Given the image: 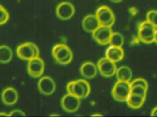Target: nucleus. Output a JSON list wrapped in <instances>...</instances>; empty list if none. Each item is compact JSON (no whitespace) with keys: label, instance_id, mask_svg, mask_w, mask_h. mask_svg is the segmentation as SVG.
<instances>
[{"label":"nucleus","instance_id":"f257e3e1","mask_svg":"<svg viewBox=\"0 0 157 117\" xmlns=\"http://www.w3.org/2000/svg\"><path fill=\"white\" fill-rule=\"evenodd\" d=\"M52 57L56 62L61 65H67L71 62L73 54L71 49L64 44H59L52 48Z\"/></svg>","mask_w":157,"mask_h":117},{"label":"nucleus","instance_id":"f03ea898","mask_svg":"<svg viewBox=\"0 0 157 117\" xmlns=\"http://www.w3.org/2000/svg\"><path fill=\"white\" fill-rule=\"evenodd\" d=\"M111 93L113 99L116 101L126 102L131 93L130 82L117 81L113 87Z\"/></svg>","mask_w":157,"mask_h":117},{"label":"nucleus","instance_id":"7ed1b4c3","mask_svg":"<svg viewBox=\"0 0 157 117\" xmlns=\"http://www.w3.org/2000/svg\"><path fill=\"white\" fill-rule=\"evenodd\" d=\"M17 55L21 60L29 61L39 57L40 50L37 46L32 42H26L17 47Z\"/></svg>","mask_w":157,"mask_h":117},{"label":"nucleus","instance_id":"20e7f679","mask_svg":"<svg viewBox=\"0 0 157 117\" xmlns=\"http://www.w3.org/2000/svg\"><path fill=\"white\" fill-rule=\"evenodd\" d=\"M156 28L148 21L140 23L138 26V35L139 39L145 44L154 43Z\"/></svg>","mask_w":157,"mask_h":117},{"label":"nucleus","instance_id":"39448f33","mask_svg":"<svg viewBox=\"0 0 157 117\" xmlns=\"http://www.w3.org/2000/svg\"><path fill=\"white\" fill-rule=\"evenodd\" d=\"M95 15L101 25L111 27L115 22L114 13L110 8L107 5H101L97 9Z\"/></svg>","mask_w":157,"mask_h":117},{"label":"nucleus","instance_id":"423d86ee","mask_svg":"<svg viewBox=\"0 0 157 117\" xmlns=\"http://www.w3.org/2000/svg\"><path fill=\"white\" fill-rule=\"evenodd\" d=\"M98 71L100 74L104 77H112L116 73L117 66L114 62L105 57L101 58L97 64Z\"/></svg>","mask_w":157,"mask_h":117},{"label":"nucleus","instance_id":"0eeeda50","mask_svg":"<svg viewBox=\"0 0 157 117\" xmlns=\"http://www.w3.org/2000/svg\"><path fill=\"white\" fill-rule=\"evenodd\" d=\"M80 99L72 94H66L62 98L61 105L63 110L67 113L76 112L80 107Z\"/></svg>","mask_w":157,"mask_h":117},{"label":"nucleus","instance_id":"6e6552de","mask_svg":"<svg viewBox=\"0 0 157 117\" xmlns=\"http://www.w3.org/2000/svg\"><path fill=\"white\" fill-rule=\"evenodd\" d=\"M45 63L39 57L28 61L27 71L29 75L33 78H38L43 75L45 71Z\"/></svg>","mask_w":157,"mask_h":117},{"label":"nucleus","instance_id":"1a4fd4ad","mask_svg":"<svg viewBox=\"0 0 157 117\" xmlns=\"http://www.w3.org/2000/svg\"><path fill=\"white\" fill-rule=\"evenodd\" d=\"M113 32L111 27L100 25L92 33V38L99 45L105 46L109 44Z\"/></svg>","mask_w":157,"mask_h":117},{"label":"nucleus","instance_id":"9d476101","mask_svg":"<svg viewBox=\"0 0 157 117\" xmlns=\"http://www.w3.org/2000/svg\"><path fill=\"white\" fill-rule=\"evenodd\" d=\"M75 12L74 5L70 2H62L56 7V16L63 21L70 20L74 16Z\"/></svg>","mask_w":157,"mask_h":117},{"label":"nucleus","instance_id":"9b49d317","mask_svg":"<svg viewBox=\"0 0 157 117\" xmlns=\"http://www.w3.org/2000/svg\"><path fill=\"white\" fill-rule=\"evenodd\" d=\"M38 88L42 94L50 96L54 93L56 90V83L50 76H43L39 80Z\"/></svg>","mask_w":157,"mask_h":117},{"label":"nucleus","instance_id":"f8f14e48","mask_svg":"<svg viewBox=\"0 0 157 117\" xmlns=\"http://www.w3.org/2000/svg\"><path fill=\"white\" fill-rule=\"evenodd\" d=\"M1 99L5 105L8 106L13 105L18 100V93L13 87H7L2 92Z\"/></svg>","mask_w":157,"mask_h":117},{"label":"nucleus","instance_id":"ddd939ff","mask_svg":"<svg viewBox=\"0 0 157 117\" xmlns=\"http://www.w3.org/2000/svg\"><path fill=\"white\" fill-rule=\"evenodd\" d=\"M100 25L95 14L87 15L84 17L82 21V27L87 33H93Z\"/></svg>","mask_w":157,"mask_h":117},{"label":"nucleus","instance_id":"4468645a","mask_svg":"<svg viewBox=\"0 0 157 117\" xmlns=\"http://www.w3.org/2000/svg\"><path fill=\"white\" fill-rule=\"evenodd\" d=\"M98 71L97 65L91 61L85 62L80 66V74L86 79L94 78L97 75Z\"/></svg>","mask_w":157,"mask_h":117},{"label":"nucleus","instance_id":"2eb2a0df","mask_svg":"<svg viewBox=\"0 0 157 117\" xmlns=\"http://www.w3.org/2000/svg\"><path fill=\"white\" fill-rule=\"evenodd\" d=\"M106 57L116 63L123 59L124 51L121 47L110 46L106 50Z\"/></svg>","mask_w":157,"mask_h":117},{"label":"nucleus","instance_id":"dca6fc26","mask_svg":"<svg viewBox=\"0 0 157 117\" xmlns=\"http://www.w3.org/2000/svg\"><path fill=\"white\" fill-rule=\"evenodd\" d=\"M115 75L118 81L130 82L132 77V72L129 67L123 65L117 68Z\"/></svg>","mask_w":157,"mask_h":117},{"label":"nucleus","instance_id":"f3484780","mask_svg":"<svg viewBox=\"0 0 157 117\" xmlns=\"http://www.w3.org/2000/svg\"><path fill=\"white\" fill-rule=\"evenodd\" d=\"M146 97L138 95L131 93L127 99V105L133 109H138L144 105Z\"/></svg>","mask_w":157,"mask_h":117},{"label":"nucleus","instance_id":"a211bd4d","mask_svg":"<svg viewBox=\"0 0 157 117\" xmlns=\"http://www.w3.org/2000/svg\"><path fill=\"white\" fill-rule=\"evenodd\" d=\"M13 52L8 46H0V63L7 64L13 59Z\"/></svg>","mask_w":157,"mask_h":117},{"label":"nucleus","instance_id":"6ab92c4d","mask_svg":"<svg viewBox=\"0 0 157 117\" xmlns=\"http://www.w3.org/2000/svg\"><path fill=\"white\" fill-rule=\"evenodd\" d=\"M124 43V38L122 35L119 32H113L110 38L109 44L110 46L122 47Z\"/></svg>","mask_w":157,"mask_h":117},{"label":"nucleus","instance_id":"aec40b11","mask_svg":"<svg viewBox=\"0 0 157 117\" xmlns=\"http://www.w3.org/2000/svg\"><path fill=\"white\" fill-rule=\"evenodd\" d=\"M72 94L76 96L80 99L86 98L85 89L78 80L74 81Z\"/></svg>","mask_w":157,"mask_h":117},{"label":"nucleus","instance_id":"412c9836","mask_svg":"<svg viewBox=\"0 0 157 117\" xmlns=\"http://www.w3.org/2000/svg\"><path fill=\"white\" fill-rule=\"evenodd\" d=\"M147 89L142 86L137 85L131 87V93L146 97Z\"/></svg>","mask_w":157,"mask_h":117},{"label":"nucleus","instance_id":"4be33fe9","mask_svg":"<svg viewBox=\"0 0 157 117\" xmlns=\"http://www.w3.org/2000/svg\"><path fill=\"white\" fill-rule=\"evenodd\" d=\"M9 15L7 10L1 5L0 6V25L4 24L8 21Z\"/></svg>","mask_w":157,"mask_h":117},{"label":"nucleus","instance_id":"5701e85b","mask_svg":"<svg viewBox=\"0 0 157 117\" xmlns=\"http://www.w3.org/2000/svg\"><path fill=\"white\" fill-rule=\"evenodd\" d=\"M131 87L135 86L140 85L144 86V87L148 89V84L147 81L144 78H139L134 80L132 82H130Z\"/></svg>","mask_w":157,"mask_h":117},{"label":"nucleus","instance_id":"b1692460","mask_svg":"<svg viewBox=\"0 0 157 117\" xmlns=\"http://www.w3.org/2000/svg\"><path fill=\"white\" fill-rule=\"evenodd\" d=\"M78 81L80 83V84L83 86V87H84L85 91L86 97V98L90 94V91H91L90 85L88 82L86 81V80H84V79H78Z\"/></svg>","mask_w":157,"mask_h":117},{"label":"nucleus","instance_id":"393cba45","mask_svg":"<svg viewBox=\"0 0 157 117\" xmlns=\"http://www.w3.org/2000/svg\"><path fill=\"white\" fill-rule=\"evenodd\" d=\"M9 114V117L25 116L26 115L20 109H15L11 111Z\"/></svg>","mask_w":157,"mask_h":117},{"label":"nucleus","instance_id":"a878e982","mask_svg":"<svg viewBox=\"0 0 157 117\" xmlns=\"http://www.w3.org/2000/svg\"><path fill=\"white\" fill-rule=\"evenodd\" d=\"M149 22L153 25L156 29H157V10H155L154 15Z\"/></svg>","mask_w":157,"mask_h":117},{"label":"nucleus","instance_id":"bb28decb","mask_svg":"<svg viewBox=\"0 0 157 117\" xmlns=\"http://www.w3.org/2000/svg\"><path fill=\"white\" fill-rule=\"evenodd\" d=\"M74 84V81H72L68 83L66 86V90L68 93L72 94L73 90Z\"/></svg>","mask_w":157,"mask_h":117},{"label":"nucleus","instance_id":"cd10ccee","mask_svg":"<svg viewBox=\"0 0 157 117\" xmlns=\"http://www.w3.org/2000/svg\"><path fill=\"white\" fill-rule=\"evenodd\" d=\"M151 116L153 117H157V107L155 108L152 110Z\"/></svg>","mask_w":157,"mask_h":117},{"label":"nucleus","instance_id":"c85d7f7f","mask_svg":"<svg viewBox=\"0 0 157 117\" xmlns=\"http://www.w3.org/2000/svg\"><path fill=\"white\" fill-rule=\"evenodd\" d=\"M9 116V114L5 112H0V117Z\"/></svg>","mask_w":157,"mask_h":117},{"label":"nucleus","instance_id":"c756f323","mask_svg":"<svg viewBox=\"0 0 157 117\" xmlns=\"http://www.w3.org/2000/svg\"><path fill=\"white\" fill-rule=\"evenodd\" d=\"M154 42L157 44V29H156L155 32V38H154Z\"/></svg>","mask_w":157,"mask_h":117},{"label":"nucleus","instance_id":"7c9ffc66","mask_svg":"<svg viewBox=\"0 0 157 117\" xmlns=\"http://www.w3.org/2000/svg\"><path fill=\"white\" fill-rule=\"evenodd\" d=\"M110 1L113 3H120L123 0H110Z\"/></svg>","mask_w":157,"mask_h":117},{"label":"nucleus","instance_id":"2f4dec72","mask_svg":"<svg viewBox=\"0 0 157 117\" xmlns=\"http://www.w3.org/2000/svg\"><path fill=\"white\" fill-rule=\"evenodd\" d=\"M102 115H101V114H98V113H97V114H93V115H91V116H102Z\"/></svg>","mask_w":157,"mask_h":117},{"label":"nucleus","instance_id":"473e14b6","mask_svg":"<svg viewBox=\"0 0 157 117\" xmlns=\"http://www.w3.org/2000/svg\"><path fill=\"white\" fill-rule=\"evenodd\" d=\"M50 116H59L60 115H58L57 114V115H52Z\"/></svg>","mask_w":157,"mask_h":117}]
</instances>
